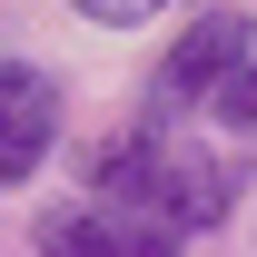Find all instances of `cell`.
<instances>
[{
    "label": "cell",
    "mask_w": 257,
    "mask_h": 257,
    "mask_svg": "<svg viewBox=\"0 0 257 257\" xmlns=\"http://www.w3.org/2000/svg\"><path fill=\"white\" fill-rule=\"evenodd\" d=\"M60 139V79L30 60H0V188H20Z\"/></svg>",
    "instance_id": "obj_4"
},
{
    "label": "cell",
    "mask_w": 257,
    "mask_h": 257,
    "mask_svg": "<svg viewBox=\"0 0 257 257\" xmlns=\"http://www.w3.org/2000/svg\"><path fill=\"white\" fill-rule=\"evenodd\" d=\"M159 0H79V20H99V30H139Z\"/></svg>",
    "instance_id": "obj_5"
},
{
    "label": "cell",
    "mask_w": 257,
    "mask_h": 257,
    "mask_svg": "<svg viewBox=\"0 0 257 257\" xmlns=\"http://www.w3.org/2000/svg\"><path fill=\"white\" fill-rule=\"evenodd\" d=\"M237 79H247V20L237 10H198L188 30L168 40V60L149 69V128L188 119V109H218Z\"/></svg>",
    "instance_id": "obj_2"
},
{
    "label": "cell",
    "mask_w": 257,
    "mask_h": 257,
    "mask_svg": "<svg viewBox=\"0 0 257 257\" xmlns=\"http://www.w3.org/2000/svg\"><path fill=\"white\" fill-rule=\"evenodd\" d=\"M79 178H89L99 208H128V218H159V227H218V218H227V198H237V168H227V159L178 149V139H159L149 119L89 139Z\"/></svg>",
    "instance_id": "obj_1"
},
{
    "label": "cell",
    "mask_w": 257,
    "mask_h": 257,
    "mask_svg": "<svg viewBox=\"0 0 257 257\" xmlns=\"http://www.w3.org/2000/svg\"><path fill=\"white\" fill-rule=\"evenodd\" d=\"M218 119H227V128H257V60H247V79L218 99Z\"/></svg>",
    "instance_id": "obj_6"
},
{
    "label": "cell",
    "mask_w": 257,
    "mask_h": 257,
    "mask_svg": "<svg viewBox=\"0 0 257 257\" xmlns=\"http://www.w3.org/2000/svg\"><path fill=\"white\" fill-rule=\"evenodd\" d=\"M30 247L40 257H178V227L128 218V208H99V198H69V208H40Z\"/></svg>",
    "instance_id": "obj_3"
}]
</instances>
